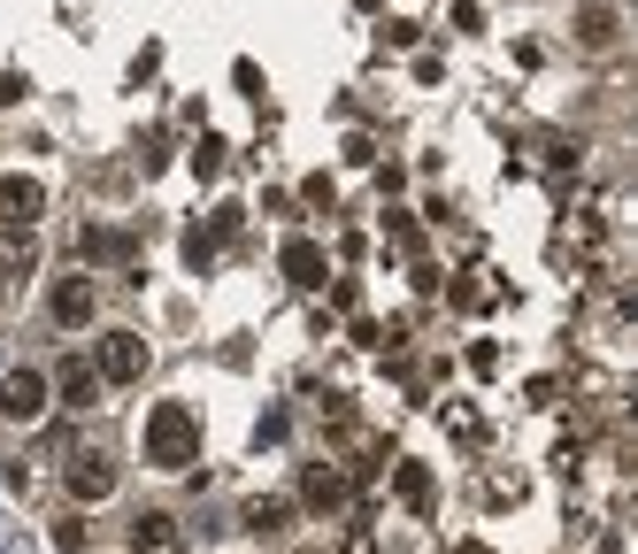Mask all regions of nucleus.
Instances as JSON below:
<instances>
[{
  "mask_svg": "<svg viewBox=\"0 0 638 554\" xmlns=\"http://www.w3.org/2000/svg\"><path fill=\"white\" fill-rule=\"evenodd\" d=\"M54 547H62V554H85V524H77V516H62V524H54Z\"/></svg>",
  "mask_w": 638,
  "mask_h": 554,
  "instance_id": "2eb2a0df",
  "label": "nucleus"
},
{
  "mask_svg": "<svg viewBox=\"0 0 638 554\" xmlns=\"http://www.w3.org/2000/svg\"><path fill=\"white\" fill-rule=\"evenodd\" d=\"M0 416L8 424H39L46 416V377L39 369H8L0 377Z\"/></svg>",
  "mask_w": 638,
  "mask_h": 554,
  "instance_id": "f03ea898",
  "label": "nucleus"
},
{
  "mask_svg": "<svg viewBox=\"0 0 638 554\" xmlns=\"http://www.w3.org/2000/svg\"><path fill=\"white\" fill-rule=\"evenodd\" d=\"M132 554H177V524H169L161 509H147V516L132 524Z\"/></svg>",
  "mask_w": 638,
  "mask_h": 554,
  "instance_id": "1a4fd4ad",
  "label": "nucleus"
},
{
  "mask_svg": "<svg viewBox=\"0 0 638 554\" xmlns=\"http://www.w3.org/2000/svg\"><path fill=\"white\" fill-rule=\"evenodd\" d=\"M577 39H585V46H616V8H608V0H585V8H577Z\"/></svg>",
  "mask_w": 638,
  "mask_h": 554,
  "instance_id": "9d476101",
  "label": "nucleus"
},
{
  "mask_svg": "<svg viewBox=\"0 0 638 554\" xmlns=\"http://www.w3.org/2000/svg\"><path fill=\"white\" fill-rule=\"evenodd\" d=\"M70 493H77V501H108V493H116V470H108L101 454H77V462H70Z\"/></svg>",
  "mask_w": 638,
  "mask_h": 554,
  "instance_id": "0eeeda50",
  "label": "nucleus"
},
{
  "mask_svg": "<svg viewBox=\"0 0 638 554\" xmlns=\"http://www.w3.org/2000/svg\"><path fill=\"white\" fill-rule=\"evenodd\" d=\"M285 516H293L285 501H254V509H247V532H285Z\"/></svg>",
  "mask_w": 638,
  "mask_h": 554,
  "instance_id": "4468645a",
  "label": "nucleus"
},
{
  "mask_svg": "<svg viewBox=\"0 0 638 554\" xmlns=\"http://www.w3.org/2000/svg\"><path fill=\"white\" fill-rule=\"evenodd\" d=\"M308 501H316V509H338V501H346V478H338V470H308Z\"/></svg>",
  "mask_w": 638,
  "mask_h": 554,
  "instance_id": "ddd939ff",
  "label": "nucleus"
},
{
  "mask_svg": "<svg viewBox=\"0 0 638 554\" xmlns=\"http://www.w3.org/2000/svg\"><path fill=\"white\" fill-rule=\"evenodd\" d=\"M77 254H85V262H132V231H124V223H93V231L77 239Z\"/></svg>",
  "mask_w": 638,
  "mask_h": 554,
  "instance_id": "423d86ee",
  "label": "nucleus"
},
{
  "mask_svg": "<svg viewBox=\"0 0 638 554\" xmlns=\"http://www.w3.org/2000/svg\"><path fill=\"white\" fill-rule=\"evenodd\" d=\"M393 493H400L408 509H431V493H439V485H431V470H423V462H400V470H393Z\"/></svg>",
  "mask_w": 638,
  "mask_h": 554,
  "instance_id": "f8f14e48",
  "label": "nucleus"
},
{
  "mask_svg": "<svg viewBox=\"0 0 638 554\" xmlns=\"http://www.w3.org/2000/svg\"><path fill=\"white\" fill-rule=\"evenodd\" d=\"M147 462H155V470L200 462V416H192L185 400H161L155 416H147Z\"/></svg>",
  "mask_w": 638,
  "mask_h": 554,
  "instance_id": "f257e3e1",
  "label": "nucleus"
},
{
  "mask_svg": "<svg viewBox=\"0 0 638 554\" xmlns=\"http://www.w3.org/2000/svg\"><path fill=\"white\" fill-rule=\"evenodd\" d=\"M46 216V185L39 178H0V223L8 231H31Z\"/></svg>",
  "mask_w": 638,
  "mask_h": 554,
  "instance_id": "20e7f679",
  "label": "nucleus"
},
{
  "mask_svg": "<svg viewBox=\"0 0 638 554\" xmlns=\"http://www.w3.org/2000/svg\"><path fill=\"white\" fill-rule=\"evenodd\" d=\"M139 369H147V339H139V332H108V339H101V369H93V377L139 385Z\"/></svg>",
  "mask_w": 638,
  "mask_h": 554,
  "instance_id": "7ed1b4c3",
  "label": "nucleus"
},
{
  "mask_svg": "<svg viewBox=\"0 0 638 554\" xmlns=\"http://www.w3.org/2000/svg\"><path fill=\"white\" fill-rule=\"evenodd\" d=\"M278 262H285V278H293V285H323V278H331V262H323L316 239H285V254H278Z\"/></svg>",
  "mask_w": 638,
  "mask_h": 554,
  "instance_id": "39448f33",
  "label": "nucleus"
},
{
  "mask_svg": "<svg viewBox=\"0 0 638 554\" xmlns=\"http://www.w3.org/2000/svg\"><path fill=\"white\" fill-rule=\"evenodd\" d=\"M85 316H93V285H85V278H62V285H54V324L77 332Z\"/></svg>",
  "mask_w": 638,
  "mask_h": 554,
  "instance_id": "6e6552de",
  "label": "nucleus"
},
{
  "mask_svg": "<svg viewBox=\"0 0 638 554\" xmlns=\"http://www.w3.org/2000/svg\"><path fill=\"white\" fill-rule=\"evenodd\" d=\"M54 385H62V400H70V408H93V393H101L93 363H62V369H54Z\"/></svg>",
  "mask_w": 638,
  "mask_h": 554,
  "instance_id": "9b49d317",
  "label": "nucleus"
}]
</instances>
